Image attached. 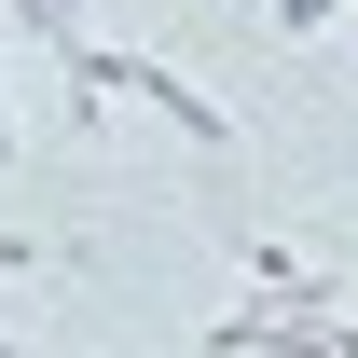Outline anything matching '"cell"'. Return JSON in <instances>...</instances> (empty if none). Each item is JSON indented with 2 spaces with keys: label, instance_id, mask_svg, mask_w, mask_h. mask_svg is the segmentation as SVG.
I'll use <instances>...</instances> for the list:
<instances>
[{
  "label": "cell",
  "instance_id": "cell-1",
  "mask_svg": "<svg viewBox=\"0 0 358 358\" xmlns=\"http://www.w3.org/2000/svg\"><path fill=\"white\" fill-rule=\"evenodd\" d=\"M275 28H289V42H303V28H331V0H275Z\"/></svg>",
  "mask_w": 358,
  "mask_h": 358
}]
</instances>
